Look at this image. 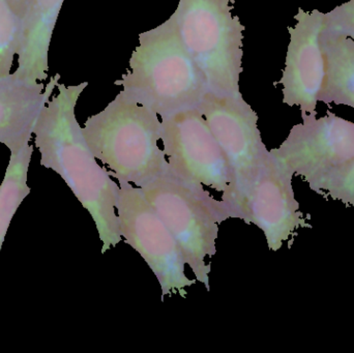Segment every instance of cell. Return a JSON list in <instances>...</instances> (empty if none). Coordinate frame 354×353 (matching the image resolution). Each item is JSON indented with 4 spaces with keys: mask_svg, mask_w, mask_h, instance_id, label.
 <instances>
[{
    "mask_svg": "<svg viewBox=\"0 0 354 353\" xmlns=\"http://www.w3.org/2000/svg\"><path fill=\"white\" fill-rule=\"evenodd\" d=\"M295 19L297 24L288 27L290 41L278 84L283 87V103L289 107L299 106L301 115H317L316 107L326 80L322 47L326 14L318 10L306 12L299 8Z\"/></svg>",
    "mask_w": 354,
    "mask_h": 353,
    "instance_id": "obj_10",
    "label": "cell"
},
{
    "mask_svg": "<svg viewBox=\"0 0 354 353\" xmlns=\"http://www.w3.org/2000/svg\"><path fill=\"white\" fill-rule=\"evenodd\" d=\"M64 0H29L22 18L18 66L15 74L45 82L49 77V50Z\"/></svg>",
    "mask_w": 354,
    "mask_h": 353,
    "instance_id": "obj_13",
    "label": "cell"
},
{
    "mask_svg": "<svg viewBox=\"0 0 354 353\" xmlns=\"http://www.w3.org/2000/svg\"><path fill=\"white\" fill-rule=\"evenodd\" d=\"M59 80V74L50 78L47 84L14 72L0 76V143L10 151L30 142L39 113Z\"/></svg>",
    "mask_w": 354,
    "mask_h": 353,
    "instance_id": "obj_12",
    "label": "cell"
},
{
    "mask_svg": "<svg viewBox=\"0 0 354 353\" xmlns=\"http://www.w3.org/2000/svg\"><path fill=\"white\" fill-rule=\"evenodd\" d=\"M288 137L270 153L293 175L307 182L330 168L354 158V122L328 111L324 117L301 115Z\"/></svg>",
    "mask_w": 354,
    "mask_h": 353,
    "instance_id": "obj_9",
    "label": "cell"
},
{
    "mask_svg": "<svg viewBox=\"0 0 354 353\" xmlns=\"http://www.w3.org/2000/svg\"><path fill=\"white\" fill-rule=\"evenodd\" d=\"M161 141L170 170L177 176L225 193L234 172L198 108L161 117Z\"/></svg>",
    "mask_w": 354,
    "mask_h": 353,
    "instance_id": "obj_8",
    "label": "cell"
},
{
    "mask_svg": "<svg viewBox=\"0 0 354 353\" xmlns=\"http://www.w3.org/2000/svg\"><path fill=\"white\" fill-rule=\"evenodd\" d=\"M326 80L318 102L354 109V39L326 30L322 33Z\"/></svg>",
    "mask_w": 354,
    "mask_h": 353,
    "instance_id": "obj_14",
    "label": "cell"
},
{
    "mask_svg": "<svg viewBox=\"0 0 354 353\" xmlns=\"http://www.w3.org/2000/svg\"><path fill=\"white\" fill-rule=\"evenodd\" d=\"M114 84L160 117L197 108L208 93L201 70L183 45L174 14L139 35L128 70Z\"/></svg>",
    "mask_w": 354,
    "mask_h": 353,
    "instance_id": "obj_2",
    "label": "cell"
},
{
    "mask_svg": "<svg viewBox=\"0 0 354 353\" xmlns=\"http://www.w3.org/2000/svg\"><path fill=\"white\" fill-rule=\"evenodd\" d=\"M22 33V18L8 0H0V76L12 73L18 57Z\"/></svg>",
    "mask_w": 354,
    "mask_h": 353,
    "instance_id": "obj_17",
    "label": "cell"
},
{
    "mask_svg": "<svg viewBox=\"0 0 354 353\" xmlns=\"http://www.w3.org/2000/svg\"><path fill=\"white\" fill-rule=\"evenodd\" d=\"M324 29L354 39V0L326 12Z\"/></svg>",
    "mask_w": 354,
    "mask_h": 353,
    "instance_id": "obj_18",
    "label": "cell"
},
{
    "mask_svg": "<svg viewBox=\"0 0 354 353\" xmlns=\"http://www.w3.org/2000/svg\"><path fill=\"white\" fill-rule=\"evenodd\" d=\"M293 174L270 157L252 173L234 180L221 200L231 219L253 224L263 232L270 251L280 250L301 228H312L299 209L292 188Z\"/></svg>",
    "mask_w": 354,
    "mask_h": 353,
    "instance_id": "obj_6",
    "label": "cell"
},
{
    "mask_svg": "<svg viewBox=\"0 0 354 353\" xmlns=\"http://www.w3.org/2000/svg\"><path fill=\"white\" fill-rule=\"evenodd\" d=\"M10 2V6H12V10L23 18L24 16L25 12H26L27 6H28L29 0H8Z\"/></svg>",
    "mask_w": 354,
    "mask_h": 353,
    "instance_id": "obj_19",
    "label": "cell"
},
{
    "mask_svg": "<svg viewBox=\"0 0 354 353\" xmlns=\"http://www.w3.org/2000/svg\"><path fill=\"white\" fill-rule=\"evenodd\" d=\"M95 159L112 178L143 188L167 171L159 147L161 120L157 112L120 91L105 109L87 118L82 128Z\"/></svg>",
    "mask_w": 354,
    "mask_h": 353,
    "instance_id": "obj_3",
    "label": "cell"
},
{
    "mask_svg": "<svg viewBox=\"0 0 354 353\" xmlns=\"http://www.w3.org/2000/svg\"><path fill=\"white\" fill-rule=\"evenodd\" d=\"M310 189L324 198L354 207V158L307 180Z\"/></svg>",
    "mask_w": 354,
    "mask_h": 353,
    "instance_id": "obj_16",
    "label": "cell"
},
{
    "mask_svg": "<svg viewBox=\"0 0 354 353\" xmlns=\"http://www.w3.org/2000/svg\"><path fill=\"white\" fill-rule=\"evenodd\" d=\"M116 213L122 238L145 259L161 286L162 302L166 296H187L195 285L185 273L180 247L163 220L145 196L142 189L120 182Z\"/></svg>",
    "mask_w": 354,
    "mask_h": 353,
    "instance_id": "obj_7",
    "label": "cell"
},
{
    "mask_svg": "<svg viewBox=\"0 0 354 353\" xmlns=\"http://www.w3.org/2000/svg\"><path fill=\"white\" fill-rule=\"evenodd\" d=\"M87 86L88 82L70 86L58 83L57 93L39 113L33 135L41 165L60 175L88 211L105 254L122 240L115 207L120 186L97 163L77 120V103Z\"/></svg>",
    "mask_w": 354,
    "mask_h": 353,
    "instance_id": "obj_1",
    "label": "cell"
},
{
    "mask_svg": "<svg viewBox=\"0 0 354 353\" xmlns=\"http://www.w3.org/2000/svg\"><path fill=\"white\" fill-rule=\"evenodd\" d=\"M234 0H179L176 12L183 45L205 78L208 93L241 97L243 26Z\"/></svg>",
    "mask_w": 354,
    "mask_h": 353,
    "instance_id": "obj_4",
    "label": "cell"
},
{
    "mask_svg": "<svg viewBox=\"0 0 354 353\" xmlns=\"http://www.w3.org/2000/svg\"><path fill=\"white\" fill-rule=\"evenodd\" d=\"M141 189L178 242L196 281L209 292L212 265L206 258L216 255L218 227L231 219L226 203L212 198L203 186L179 178L169 167Z\"/></svg>",
    "mask_w": 354,
    "mask_h": 353,
    "instance_id": "obj_5",
    "label": "cell"
},
{
    "mask_svg": "<svg viewBox=\"0 0 354 353\" xmlns=\"http://www.w3.org/2000/svg\"><path fill=\"white\" fill-rule=\"evenodd\" d=\"M32 153L30 143L10 151V162L0 184V253L15 213L31 192L27 178Z\"/></svg>",
    "mask_w": 354,
    "mask_h": 353,
    "instance_id": "obj_15",
    "label": "cell"
},
{
    "mask_svg": "<svg viewBox=\"0 0 354 353\" xmlns=\"http://www.w3.org/2000/svg\"><path fill=\"white\" fill-rule=\"evenodd\" d=\"M197 108L228 159L234 180L249 175L270 157L258 128L257 113L243 95L206 93Z\"/></svg>",
    "mask_w": 354,
    "mask_h": 353,
    "instance_id": "obj_11",
    "label": "cell"
}]
</instances>
